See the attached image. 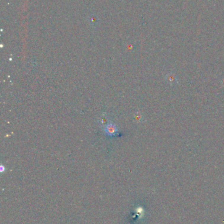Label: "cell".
<instances>
[{
	"mask_svg": "<svg viewBox=\"0 0 224 224\" xmlns=\"http://www.w3.org/2000/svg\"><path fill=\"white\" fill-rule=\"evenodd\" d=\"M104 132L110 136H114L118 133V128L116 125L113 123H109L104 128Z\"/></svg>",
	"mask_w": 224,
	"mask_h": 224,
	"instance_id": "cell-1",
	"label": "cell"
},
{
	"mask_svg": "<svg viewBox=\"0 0 224 224\" xmlns=\"http://www.w3.org/2000/svg\"><path fill=\"white\" fill-rule=\"evenodd\" d=\"M166 80L170 85H174L177 83V77L173 73H170L166 75Z\"/></svg>",
	"mask_w": 224,
	"mask_h": 224,
	"instance_id": "cell-2",
	"label": "cell"
},
{
	"mask_svg": "<svg viewBox=\"0 0 224 224\" xmlns=\"http://www.w3.org/2000/svg\"><path fill=\"white\" fill-rule=\"evenodd\" d=\"M99 124L102 127H105L109 124V119L105 115L101 117L99 119Z\"/></svg>",
	"mask_w": 224,
	"mask_h": 224,
	"instance_id": "cell-3",
	"label": "cell"
},
{
	"mask_svg": "<svg viewBox=\"0 0 224 224\" xmlns=\"http://www.w3.org/2000/svg\"><path fill=\"white\" fill-rule=\"evenodd\" d=\"M141 117H142V115H141V113H136V115L135 118L137 119V120H140V119H141Z\"/></svg>",
	"mask_w": 224,
	"mask_h": 224,
	"instance_id": "cell-4",
	"label": "cell"
}]
</instances>
